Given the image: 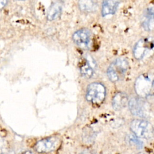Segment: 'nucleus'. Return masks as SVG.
<instances>
[{
  "mask_svg": "<svg viewBox=\"0 0 154 154\" xmlns=\"http://www.w3.org/2000/svg\"><path fill=\"white\" fill-rule=\"evenodd\" d=\"M136 93L141 97H146L154 91V75L144 73L139 76L135 82Z\"/></svg>",
  "mask_w": 154,
  "mask_h": 154,
  "instance_id": "1",
  "label": "nucleus"
},
{
  "mask_svg": "<svg viewBox=\"0 0 154 154\" xmlns=\"http://www.w3.org/2000/svg\"><path fill=\"white\" fill-rule=\"evenodd\" d=\"M128 62L124 58H119L115 60L108 67L107 75L112 82H117L122 79L128 70Z\"/></svg>",
  "mask_w": 154,
  "mask_h": 154,
  "instance_id": "2",
  "label": "nucleus"
},
{
  "mask_svg": "<svg viewBox=\"0 0 154 154\" xmlns=\"http://www.w3.org/2000/svg\"><path fill=\"white\" fill-rule=\"evenodd\" d=\"M131 129L137 137L146 140L151 138L154 135V129L152 124L144 120L132 121Z\"/></svg>",
  "mask_w": 154,
  "mask_h": 154,
  "instance_id": "3",
  "label": "nucleus"
},
{
  "mask_svg": "<svg viewBox=\"0 0 154 154\" xmlns=\"http://www.w3.org/2000/svg\"><path fill=\"white\" fill-rule=\"evenodd\" d=\"M106 90L103 85L99 82L90 84L87 89L86 99L93 104H100L105 99Z\"/></svg>",
  "mask_w": 154,
  "mask_h": 154,
  "instance_id": "4",
  "label": "nucleus"
},
{
  "mask_svg": "<svg viewBox=\"0 0 154 154\" xmlns=\"http://www.w3.org/2000/svg\"><path fill=\"white\" fill-rule=\"evenodd\" d=\"M154 48V38L144 37L139 40L133 48V54L137 60L144 58Z\"/></svg>",
  "mask_w": 154,
  "mask_h": 154,
  "instance_id": "5",
  "label": "nucleus"
},
{
  "mask_svg": "<svg viewBox=\"0 0 154 154\" xmlns=\"http://www.w3.org/2000/svg\"><path fill=\"white\" fill-rule=\"evenodd\" d=\"M131 112L135 116L146 117L149 115V110L147 103L141 98H132L128 102Z\"/></svg>",
  "mask_w": 154,
  "mask_h": 154,
  "instance_id": "6",
  "label": "nucleus"
},
{
  "mask_svg": "<svg viewBox=\"0 0 154 154\" xmlns=\"http://www.w3.org/2000/svg\"><path fill=\"white\" fill-rule=\"evenodd\" d=\"M60 144V140L55 137H51L38 141L35 149L38 153H48L55 150Z\"/></svg>",
  "mask_w": 154,
  "mask_h": 154,
  "instance_id": "7",
  "label": "nucleus"
},
{
  "mask_svg": "<svg viewBox=\"0 0 154 154\" xmlns=\"http://www.w3.org/2000/svg\"><path fill=\"white\" fill-rule=\"evenodd\" d=\"M74 43L81 48H89L91 42V35L87 29H81L76 31L73 35Z\"/></svg>",
  "mask_w": 154,
  "mask_h": 154,
  "instance_id": "8",
  "label": "nucleus"
},
{
  "mask_svg": "<svg viewBox=\"0 0 154 154\" xmlns=\"http://www.w3.org/2000/svg\"><path fill=\"white\" fill-rule=\"evenodd\" d=\"M95 64L94 61H91L87 58H83L79 65V70L82 76L85 78H91L94 73Z\"/></svg>",
  "mask_w": 154,
  "mask_h": 154,
  "instance_id": "9",
  "label": "nucleus"
},
{
  "mask_svg": "<svg viewBox=\"0 0 154 154\" xmlns=\"http://www.w3.org/2000/svg\"><path fill=\"white\" fill-rule=\"evenodd\" d=\"M142 26L146 31H154V7H149L145 11L143 16Z\"/></svg>",
  "mask_w": 154,
  "mask_h": 154,
  "instance_id": "10",
  "label": "nucleus"
},
{
  "mask_svg": "<svg viewBox=\"0 0 154 154\" xmlns=\"http://www.w3.org/2000/svg\"><path fill=\"white\" fill-rule=\"evenodd\" d=\"M119 0H104L102 5V15L106 16L113 14L117 10Z\"/></svg>",
  "mask_w": 154,
  "mask_h": 154,
  "instance_id": "11",
  "label": "nucleus"
},
{
  "mask_svg": "<svg viewBox=\"0 0 154 154\" xmlns=\"http://www.w3.org/2000/svg\"><path fill=\"white\" fill-rule=\"evenodd\" d=\"M128 96L122 92L117 93L113 97L112 106L114 109L119 111L124 108L128 104Z\"/></svg>",
  "mask_w": 154,
  "mask_h": 154,
  "instance_id": "12",
  "label": "nucleus"
},
{
  "mask_svg": "<svg viewBox=\"0 0 154 154\" xmlns=\"http://www.w3.org/2000/svg\"><path fill=\"white\" fill-rule=\"evenodd\" d=\"M62 11V4L60 2H54L49 7L47 13V19L49 21H52L58 19Z\"/></svg>",
  "mask_w": 154,
  "mask_h": 154,
  "instance_id": "13",
  "label": "nucleus"
},
{
  "mask_svg": "<svg viewBox=\"0 0 154 154\" xmlns=\"http://www.w3.org/2000/svg\"><path fill=\"white\" fill-rule=\"evenodd\" d=\"M79 8L82 11L91 12L95 8V4L93 0H79Z\"/></svg>",
  "mask_w": 154,
  "mask_h": 154,
  "instance_id": "14",
  "label": "nucleus"
},
{
  "mask_svg": "<svg viewBox=\"0 0 154 154\" xmlns=\"http://www.w3.org/2000/svg\"><path fill=\"white\" fill-rule=\"evenodd\" d=\"M126 141L130 144L135 146L137 147L140 148L143 146V143L137 137V136H135L134 135H129L128 136H127Z\"/></svg>",
  "mask_w": 154,
  "mask_h": 154,
  "instance_id": "15",
  "label": "nucleus"
},
{
  "mask_svg": "<svg viewBox=\"0 0 154 154\" xmlns=\"http://www.w3.org/2000/svg\"><path fill=\"white\" fill-rule=\"evenodd\" d=\"M6 148V144L4 139L0 137V154H2L4 152Z\"/></svg>",
  "mask_w": 154,
  "mask_h": 154,
  "instance_id": "16",
  "label": "nucleus"
},
{
  "mask_svg": "<svg viewBox=\"0 0 154 154\" xmlns=\"http://www.w3.org/2000/svg\"><path fill=\"white\" fill-rule=\"evenodd\" d=\"M7 2L8 0H0V10L6 5Z\"/></svg>",
  "mask_w": 154,
  "mask_h": 154,
  "instance_id": "17",
  "label": "nucleus"
},
{
  "mask_svg": "<svg viewBox=\"0 0 154 154\" xmlns=\"http://www.w3.org/2000/svg\"><path fill=\"white\" fill-rule=\"evenodd\" d=\"M19 154H34L31 151H29V150H25V151H23L22 152H20V153Z\"/></svg>",
  "mask_w": 154,
  "mask_h": 154,
  "instance_id": "18",
  "label": "nucleus"
},
{
  "mask_svg": "<svg viewBox=\"0 0 154 154\" xmlns=\"http://www.w3.org/2000/svg\"><path fill=\"white\" fill-rule=\"evenodd\" d=\"M8 154H14L13 152H10V153H8Z\"/></svg>",
  "mask_w": 154,
  "mask_h": 154,
  "instance_id": "19",
  "label": "nucleus"
},
{
  "mask_svg": "<svg viewBox=\"0 0 154 154\" xmlns=\"http://www.w3.org/2000/svg\"><path fill=\"white\" fill-rule=\"evenodd\" d=\"M20 1H25V0H20Z\"/></svg>",
  "mask_w": 154,
  "mask_h": 154,
  "instance_id": "20",
  "label": "nucleus"
},
{
  "mask_svg": "<svg viewBox=\"0 0 154 154\" xmlns=\"http://www.w3.org/2000/svg\"><path fill=\"white\" fill-rule=\"evenodd\" d=\"M139 154H143V153H139Z\"/></svg>",
  "mask_w": 154,
  "mask_h": 154,
  "instance_id": "21",
  "label": "nucleus"
},
{
  "mask_svg": "<svg viewBox=\"0 0 154 154\" xmlns=\"http://www.w3.org/2000/svg\"><path fill=\"white\" fill-rule=\"evenodd\" d=\"M85 154H89V153H85Z\"/></svg>",
  "mask_w": 154,
  "mask_h": 154,
  "instance_id": "22",
  "label": "nucleus"
}]
</instances>
